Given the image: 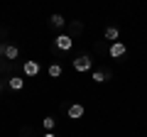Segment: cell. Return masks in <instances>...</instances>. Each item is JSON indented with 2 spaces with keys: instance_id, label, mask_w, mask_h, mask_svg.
I'll list each match as a JSON object with an SVG mask.
<instances>
[{
  "instance_id": "1",
  "label": "cell",
  "mask_w": 147,
  "mask_h": 137,
  "mask_svg": "<svg viewBox=\"0 0 147 137\" xmlns=\"http://www.w3.org/2000/svg\"><path fill=\"white\" fill-rule=\"evenodd\" d=\"M93 68V59L91 56H79V59H74V71H79V74H86V71H91Z\"/></svg>"
},
{
  "instance_id": "2",
  "label": "cell",
  "mask_w": 147,
  "mask_h": 137,
  "mask_svg": "<svg viewBox=\"0 0 147 137\" xmlns=\"http://www.w3.org/2000/svg\"><path fill=\"white\" fill-rule=\"evenodd\" d=\"M22 71H25V76H30V79H34V76H39V71H42V66L34 61V59H27L25 64H22Z\"/></svg>"
},
{
  "instance_id": "3",
  "label": "cell",
  "mask_w": 147,
  "mask_h": 137,
  "mask_svg": "<svg viewBox=\"0 0 147 137\" xmlns=\"http://www.w3.org/2000/svg\"><path fill=\"white\" fill-rule=\"evenodd\" d=\"M54 47L61 49V52H69V49L74 47V37H69V34H59V37L54 39Z\"/></svg>"
},
{
  "instance_id": "4",
  "label": "cell",
  "mask_w": 147,
  "mask_h": 137,
  "mask_svg": "<svg viewBox=\"0 0 147 137\" xmlns=\"http://www.w3.org/2000/svg\"><path fill=\"white\" fill-rule=\"evenodd\" d=\"M125 52H127V47L123 42H113L108 47V54H110V59H120V56H125Z\"/></svg>"
},
{
  "instance_id": "5",
  "label": "cell",
  "mask_w": 147,
  "mask_h": 137,
  "mask_svg": "<svg viewBox=\"0 0 147 137\" xmlns=\"http://www.w3.org/2000/svg\"><path fill=\"white\" fill-rule=\"evenodd\" d=\"M84 113H86V108L81 105V103L69 105V118H71V120H81V118H84Z\"/></svg>"
},
{
  "instance_id": "6",
  "label": "cell",
  "mask_w": 147,
  "mask_h": 137,
  "mask_svg": "<svg viewBox=\"0 0 147 137\" xmlns=\"http://www.w3.org/2000/svg\"><path fill=\"white\" fill-rule=\"evenodd\" d=\"M3 54H5V59H10V61H15V59L20 56V49H17L15 44H7V47L3 49Z\"/></svg>"
},
{
  "instance_id": "7",
  "label": "cell",
  "mask_w": 147,
  "mask_h": 137,
  "mask_svg": "<svg viewBox=\"0 0 147 137\" xmlns=\"http://www.w3.org/2000/svg\"><path fill=\"white\" fill-rule=\"evenodd\" d=\"M7 86H10L12 91H22V88H25V79H20V76H10V79H7Z\"/></svg>"
},
{
  "instance_id": "8",
  "label": "cell",
  "mask_w": 147,
  "mask_h": 137,
  "mask_svg": "<svg viewBox=\"0 0 147 137\" xmlns=\"http://www.w3.org/2000/svg\"><path fill=\"white\" fill-rule=\"evenodd\" d=\"M103 34H105V39H108L110 44H113V42H118V37H120L118 27H105V32H103Z\"/></svg>"
},
{
  "instance_id": "9",
  "label": "cell",
  "mask_w": 147,
  "mask_h": 137,
  "mask_svg": "<svg viewBox=\"0 0 147 137\" xmlns=\"http://www.w3.org/2000/svg\"><path fill=\"white\" fill-rule=\"evenodd\" d=\"M42 125H44V130H47V132H52L54 127H57V118L47 115V118H44V120H42Z\"/></svg>"
},
{
  "instance_id": "10",
  "label": "cell",
  "mask_w": 147,
  "mask_h": 137,
  "mask_svg": "<svg viewBox=\"0 0 147 137\" xmlns=\"http://www.w3.org/2000/svg\"><path fill=\"white\" fill-rule=\"evenodd\" d=\"M49 76H52V79H59V76H61V66H59V64H52V66H49Z\"/></svg>"
},
{
  "instance_id": "11",
  "label": "cell",
  "mask_w": 147,
  "mask_h": 137,
  "mask_svg": "<svg viewBox=\"0 0 147 137\" xmlns=\"http://www.w3.org/2000/svg\"><path fill=\"white\" fill-rule=\"evenodd\" d=\"M105 79H108V74H105V71H93V81H96V83H103Z\"/></svg>"
},
{
  "instance_id": "12",
  "label": "cell",
  "mask_w": 147,
  "mask_h": 137,
  "mask_svg": "<svg viewBox=\"0 0 147 137\" xmlns=\"http://www.w3.org/2000/svg\"><path fill=\"white\" fill-rule=\"evenodd\" d=\"M52 25L54 27H64V17L61 15H52Z\"/></svg>"
},
{
  "instance_id": "13",
  "label": "cell",
  "mask_w": 147,
  "mask_h": 137,
  "mask_svg": "<svg viewBox=\"0 0 147 137\" xmlns=\"http://www.w3.org/2000/svg\"><path fill=\"white\" fill-rule=\"evenodd\" d=\"M42 137H54V132H47V135H42Z\"/></svg>"
},
{
  "instance_id": "14",
  "label": "cell",
  "mask_w": 147,
  "mask_h": 137,
  "mask_svg": "<svg viewBox=\"0 0 147 137\" xmlns=\"http://www.w3.org/2000/svg\"><path fill=\"white\" fill-rule=\"evenodd\" d=\"M0 88H3V81H0Z\"/></svg>"
},
{
  "instance_id": "15",
  "label": "cell",
  "mask_w": 147,
  "mask_h": 137,
  "mask_svg": "<svg viewBox=\"0 0 147 137\" xmlns=\"http://www.w3.org/2000/svg\"><path fill=\"white\" fill-rule=\"evenodd\" d=\"M0 52H3V47H0Z\"/></svg>"
}]
</instances>
